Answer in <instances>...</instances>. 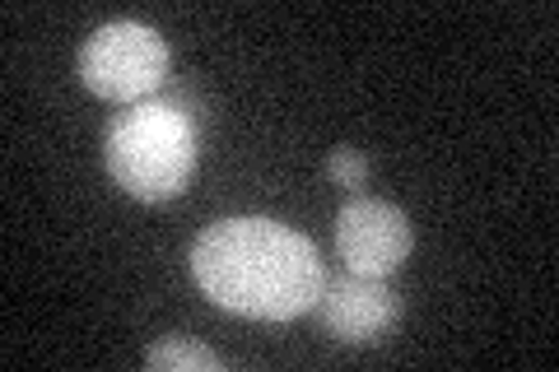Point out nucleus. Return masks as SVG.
<instances>
[{"label": "nucleus", "mask_w": 559, "mask_h": 372, "mask_svg": "<svg viewBox=\"0 0 559 372\" xmlns=\"http://www.w3.org/2000/svg\"><path fill=\"white\" fill-rule=\"evenodd\" d=\"M145 368H154V372H219L224 359H219L215 349L197 345V340H182V335H173V340L150 345Z\"/></svg>", "instance_id": "nucleus-6"}, {"label": "nucleus", "mask_w": 559, "mask_h": 372, "mask_svg": "<svg viewBox=\"0 0 559 372\" xmlns=\"http://www.w3.org/2000/svg\"><path fill=\"white\" fill-rule=\"evenodd\" d=\"M191 275L224 312L252 322H289L318 308L326 265L304 233L280 219H219L191 242Z\"/></svg>", "instance_id": "nucleus-1"}, {"label": "nucleus", "mask_w": 559, "mask_h": 372, "mask_svg": "<svg viewBox=\"0 0 559 372\" xmlns=\"http://www.w3.org/2000/svg\"><path fill=\"white\" fill-rule=\"evenodd\" d=\"M401 316V298L373 275L345 271L326 279L318 293V322L331 340L341 345H369L378 335H388Z\"/></svg>", "instance_id": "nucleus-5"}, {"label": "nucleus", "mask_w": 559, "mask_h": 372, "mask_svg": "<svg viewBox=\"0 0 559 372\" xmlns=\"http://www.w3.org/2000/svg\"><path fill=\"white\" fill-rule=\"evenodd\" d=\"M168 43L150 24H103L80 47V80L108 103H145L168 84Z\"/></svg>", "instance_id": "nucleus-3"}, {"label": "nucleus", "mask_w": 559, "mask_h": 372, "mask_svg": "<svg viewBox=\"0 0 559 372\" xmlns=\"http://www.w3.org/2000/svg\"><path fill=\"white\" fill-rule=\"evenodd\" d=\"M336 252L345 271L388 279L411 256V219L392 201H345L336 215Z\"/></svg>", "instance_id": "nucleus-4"}, {"label": "nucleus", "mask_w": 559, "mask_h": 372, "mask_svg": "<svg viewBox=\"0 0 559 372\" xmlns=\"http://www.w3.org/2000/svg\"><path fill=\"white\" fill-rule=\"evenodd\" d=\"M164 103H168L173 112H182L197 131H205V121H210V103L197 94V88H187V84H164Z\"/></svg>", "instance_id": "nucleus-8"}, {"label": "nucleus", "mask_w": 559, "mask_h": 372, "mask_svg": "<svg viewBox=\"0 0 559 372\" xmlns=\"http://www.w3.org/2000/svg\"><path fill=\"white\" fill-rule=\"evenodd\" d=\"M326 177L341 191H359L364 177H369V158H364L355 145H341V149H331V158H326Z\"/></svg>", "instance_id": "nucleus-7"}, {"label": "nucleus", "mask_w": 559, "mask_h": 372, "mask_svg": "<svg viewBox=\"0 0 559 372\" xmlns=\"http://www.w3.org/2000/svg\"><path fill=\"white\" fill-rule=\"evenodd\" d=\"M201 131L182 112H173L164 98L131 103L117 112L103 135V164L112 182L131 191L135 201H173L182 196L197 172Z\"/></svg>", "instance_id": "nucleus-2"}]
</instances>
